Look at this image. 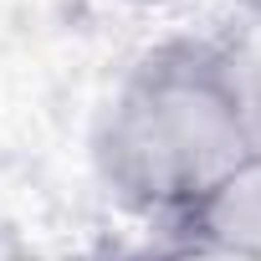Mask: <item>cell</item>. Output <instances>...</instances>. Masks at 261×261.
<instances>
[{"label":"cell","instance_id":"6da1fadb","mask_svg":"<svg viewBox=\"0 0 261 261\" xmlns=\"http://www.w3.org/2000/svg\"><path fill=\"white\" fill-rule=\"evenodd\" d=\"M261 144V87L241 46L164 36L144 46L92 123L102 195L154 230Z\"/></svg>","mask_w":261,"mask_h":261},{"label":"cell","instance_id":"277c9868","mask_svg":"<svg viewBox=\"0 0 261 261\" xmlns=\"http://www.w3.org/2000/svg\"><path fill=\"white\" fill-rule=\"evenodd\" d=\"M241 11H251V16H261V0H236Z\"/></svg>","mask_w":261,"mask_h":261},{"label":"cell","instance_id":"7a4b0ae2","mask_svg":"<svg viewBox=\"0 0 261 261\" xmlns=\"http://www.w3.org/2000/svg\"><path fill=\"white\" fill-rule=\"evenodd\" d=\"M159 236H185L261 261V144L241 164H230L215 185H205L174 220H164Z\"/></svg>","mask_w":261,"mask_h":261},{"label":"cell","instance_id":"5b68a950","mask_svg":"<svg viewBox=\"0 0 261 261\" xmlns=\"http://www.w3.org/2000/svg\"><path fill=\"white\" fill-rule=\"evenodd\" d=\"M128 6H169V0H128Z\"/></svg>","mask_w":261,"mask_h":261},{"label":"cell","instance_id":"3957f363","mask_svg":"<svg viewBox=\"0 0 261 261\" xmlns=\"http://www.w3.org/2000/svg\"><path fill=\"white\" fill-rule=\"evenodd\" d=\"M102 261H251V256H236V251H220L205 241H185V236H154L149 246H128Z\"/></svg>","mask_w":261,"mask_h":261}]
</instances>
